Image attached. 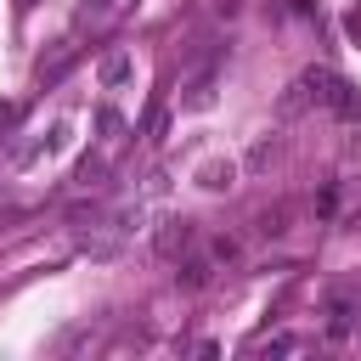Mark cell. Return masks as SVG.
<instances>
[{
    "instance_id": "cell-5",
    "label": "cell",
    "mask_w": 361,
    "mask_h": 361,
    "mask_svg": "<svg viewBox=\"0 0 361 361\" xmlns=\"http://www.w3.org/2000/svg\"><path fill=\"white\" fill-rule=\"evenodd\" d=\"M124 73H130V56H124V51H113V56L102 62V85H118Z\"/></svg>"
},
{
    "instance_id": "cell-7",
    "label": "cell",
    "mask_w": 361,
    "mask_h": 361,
    "mask_svg": "<svg viewBox=\"0 0 361 361\" xmlns=\"http://www.w3.org/2000/svg\"><path fill=\"white\" fill-rule=\"evenodd\" d=\"M203 276H209V265H203V259H192V265H180V282H186V288H197Z\"/></svg>"
},
{
    "instance_id": "cell-9",
    "label": "cell",
    "mask_w": 361,
    "mask_h": 361,
    "mask_svg": "<svg viewBox=\"0 0 361 361\" xmlns=\"http://www.w3.org/2000/svg\"><path fill=\"white\" fill-rule=\"evenodd\" d=\"M90 11H96V17H102V11H113V0H90Z\"/></svg>"
},
{
    "instance_id": "cell-2",
    "label": "cell",
    "mask_w": 361,
    "mask_h": 361,
    "mask_svg": "<svg viewBox=\"0 0 361 361\" xmlns=\"http://www.w3.org/2000/svg\"><path fill=\"white\" fill-rule=\"evenodd\" d=\"M192 237H197V226H192V220H164V231H158V254H164V259H175V254H186V248H192Z\"/></svg>"
},
{
    "instance_id": "cell-4",
    "label": "cell",
    "mask_w": 361,
    "mask_h": 361,
    "mask_svg": "<svg viewBox=\"0 0 361 361\" xmlns=\"http://www.w3.org/2000/svg\"><path fill=\"white\" fill-rule=\"evenodd\" d=\"M231 175H237V169H231V158H226V164H203V186H209V192L231 186Z\"/></svg>"
},
{
    "instance_id": "cell-8",
    "label": "cell",
    "mask_w": 361,
    "mask_h": 361,
    "mask_svg": "<svg viewBox=\"0 0 361 361\" xmlns=\"http://www.w3.org/2000/svg\"><path fill=\"white\" fill-rule=\"evenodd\" d=\"M11 113H17V107H11V102H0V124H11Z\"/></svg>"
},
{
    "instance_id": "cell-1",
    "label": "cell",
    "mask_w": 361,
    "mask_h": 361,
    "mask_svg": "<svg viewBox=\"0 0 361 361\" xmlns=\"http://www.w3.org/2000/svg\"><path fill=\"white\" fill-rule=\"evenodd\" d=\"M299 85H305V102H322V107H350V102H355L350 85H344L338 73H327V68H310Z\"/></svg>"
},
{
    "instance_id": "cell-6",
    "label": "cell",
    "mask_w": 361,
    "mask_h": 361,
    "mask_svg": "<svg viewBox=\"0 0 361 361\" xmlns=\"http://www.w3.org/2000/svg\"><path fill=\"white\" fill-rule=\"evenodd\" d=\"M209 96H214V79H209V73H197V79H192V90H186V107H209Z\"/></svg>"
},
{
    "instance_id": "cell-3",
    "label": "cell",
    "mask_w": 361,
    "mask_h": 361,
    "mask_svg": "<svg viewBox=\"0 0 361 361\" xmlns=\"http://www.w3.org/2000/svg\"><path fill=\"white\" fill-rule=\"evenodd\" d=\"M288 214H293L288 203H276V209H265V214L254 220V226H259V237H282V231H288Z\"/></svg>"
}]
</instances>
